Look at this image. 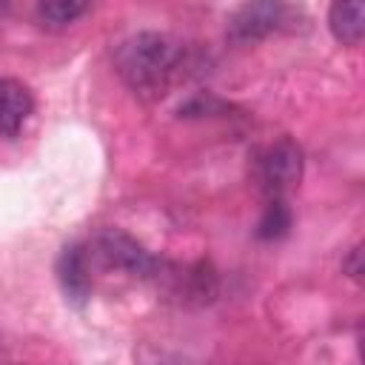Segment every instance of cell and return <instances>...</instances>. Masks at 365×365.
Returning a JSON list of instances; mask_svg holds the SVG:
<instances>
[{
	"mask_svg": "<svg viewBox=\"0 0 365 365\" xmlns=\"http://www.w3.org/2000/svg\"><path fill=\"white\" fill-rule=\"evenodd\" d=\"M88 6L91 0H37V14L51 26H66L74 23Z\"/></svg>",
	"mask_w": 365,
	"mask_h": 365,
	"instance_id": "cell-9",
	"label": "cell"
},
{
	"mask_svg": "<svg viewBox=\"0 0 365 365\" xmlns=\"http://www.w3.org/2000/svg\"><path fill=\"white\" fill-rule=\"evenodd\" d=\"M94 248L108 265L123 268L134 277H154L163 265L145 245H140L134 237H128L120 228H103L94 237Z\"/></svg>",
	"mask_w": 365,
	"mask_h": 365,
	"instance_id": "cell-4",
	"label": "cell"
},
{
	"mask_svg": "<svg viewBox=\"0 0 365 365\" xmlns=\"http://www.w3.org/2000/svg\"><path fill=\"white\" fill-rule=\"evenodd\" d=\"M291 228V208L285 202V197H268V205L262 211V220L257 225V237L259 240H279L285 237Z\"/></svg>",
	"mask_w": 365,
	"mask_h": 365,
	"instance_id": "cell-8",
	"label": "cell"
},
{
	"mask_svg": "<svg viewBox=\"0 0 365 365\" xmlns=\"http://www.w3.org/2000/svg\"><path fill=\"white\" fill-rule=\"evenodd\" d=\"M302 177V151L294 140L282 137L257 157V180L265 197H285Z\"/></svg>",
	"mask_w": 365,
	"mask_h": 365,
	"instance_id": "cell-2",
	"label": "cell"
},
{
	"mask_svg": "<svg viewBox=\"0 0 365 365\" xmlns=\"http://www.w3.org/2000/svg\"><path fill=\"white\" fill-rule=\"evenodd\" d=\"M57 282L68 302L83 305L91 294V271L83 245H66L57 257Z\"/></svg>",
	"mask_w": 365,
	"mask_h": 365,
	"instance_id": "cell-5",
	"label": "cell"
},
{
	"mask_svg": "<svg viewBox=\"0 0 365 365\" xmlns=\"http://www.w3.org/2000/svg\"><path fill=\"white\" fill-rule=\"evenodd\" d=\"M182 60V46L168 34L140 31L123 40L114 51V66L123 83L140 97H163Z\"/></svg>",
	"mask_w": 365,
	"mask_h": 365,
	"instance_id": "cell-1",
	"label": "cell"
},
{
	"mask_svg": "<svg viewBox=\"0 0 365 365\" xmlns=\"http://www.w3.org/2000/svg\"><path fill=\"white\" fill-rule=\"evenodd\" d=\"M34 111V97L29 86H23L14 77H0V134L17 137L29 114Z\"/></svg>",
	"mask_w": 365,
	"mask_h": 365,
	"instance_id": "cell-6",
	"label": "cell"
},
{
	"mask_svg": "<svg viewBox=\"0 0 365 365\" xmlns=\"http://www.w3.org/2000/svg\"><path fill=\"white\" fill-rule=\"evenodd\" d=\"M288 20L285 0H245L228 17V40L231 43H257L268 34L279 31Z\"/></svg>",
	"mask_w": 365,
	"mask_h": 365,
	"instance_id": "cell-3",
	"label": "cell"
},
{
	"mask_svg": "<svg viewBox=\"0 0 365 365\" xmlns=\"http://www.w3.org/2000/svg\"><path fill=\"white\" fill-rule=\"evenodd\" d=\"M328 29L342 46H359L365 34V9L362 0H331Z\"/></svg>",
	"mask_w": 365,
	"mask_h": 365,
	"instance_id": "cell-7",
	"label": "cell"
}]
</instances>
